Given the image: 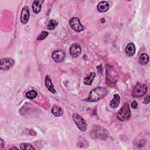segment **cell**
Listing matches in <instances>:
<instances>
[{
	"label": "cell",
	"instance_id": "8",
	"mask_svg": "<svg viewBox=\"0 0 150 150\" xmlns=\"http://www.w3.org/2000/svg\"><path fill=\"white\" fill-rule=\"evenodd\" d=\"M66 56L65 52L62 49H57L54 50L52 53V57L55 62H62Z\"/></svg>",
	"mask_w": 150,
	"mask_h": 150
},
{
	"label": "cell",
	"instance_id": "7",
	"mask_svg": "<svg viewBox=\"0 0 150 150\" xmlns=\"http://www.w3.org/2000/svg\"><path fill=\"white\" fill-rule=\"evenodd\" d=\"M15 64V60L10 57L4 58L1 60L0 69L1 70H8Z\"/></svg>",
	"mask_w": 150,
	"mask_h": 150
},
{
	"label": "cell",
	"instance_id": "26",
	"mask_svg": "<svg viewBox=\"0 0 150 150\" xmlns=\"http://www.w3.org/2000/svg\"><path fill=\"white\" fill-rule=\"evenodd\" d=\"M11 149H18V148H16V147H12V148H11Z\"/></svg>",
	"mask_w": 150,
	"mask_h": 150
},
{
	"label": "cell",
	"instance_id": "6",
	"mask_svg": "<svg viewBox=\"0 0 150 150\" xmlns=\"http://www.w3.org/2000/svg\"><path fill=\"white\" fill-rule=\"evenodd\" d=\"M69 24L71 29L76 32H81L84 29V28L81 25L80 19L77 17L72 18L69 21Z\"/></svg>",
	"mask_w": 150,
	"mask_h": 150
},
{
	"label": "cell",
	"instance_id": "18",
	"mask_svg": "<svg viewBox=\"0 0 150 150\" xmlns=\"http://www.w3.org/2000/svg\"><path fill=\"white\" fill-rule=\"evenodd\" d=\"M96 76V73L94 72L90 73L87 77L84 79V83L86 85H91Z\"/></svg>",
	"mask_w": 150,
	"mask_h": 150
},
{
	"label": "cell",
	"instance_id": "23",
	"mask_svg": "<svg viewBox=\"0 0 150 150\" xmlns=\"http://www.w3.org/2000/svg\"><path fill=\"white\" fill-rule=\"evenodd\" d=\"M138 107V103L136 101H133L132 103H131V107L133 109H136Z\"/></svg>",
	"mask_w": 150,
	"mask_h": 150
},
{
	"label": "cell",
	"instance_id": "24",
	"mask_svg": "<svg viewBox=\"0 0 150 150\" xmlns=\"http://www.w3.org/2000/svg\"><path fill=\"white\" fill-rule=\"evenodd\" d=\"M149 103V96H147L146 97V98L144 99V104H148Z\"/></svg>",
	"mask_w": 150,
	"mask_h": 150
},
{
	"label": "cell",
	"instance_id": "11",
	"mask_svg": "<svg viewBox=\"0 0 150 150\" xmlns=\"http://www.w3.org/2000/svg\"><path fill=\"white\" fill-rule=\"evenodd\" d=\"M135 50H136V48H135V45L133 43H128L125 49V53L128 57L133 56L135 53Z\"/></svg>",
	"mask_w": 150,
	"mask_h": 150
},
{
	"label": "cell",
	"instance_id": "1",
	"mask_svg": "<svg viewBox=\"0 0 150 150\" xmlns=\"http://www.w3.org/2000/svg\"><path fill=\"white\" fill-rule=\"evenodd\" d=\"M107 93L105 87H98L93 89L89 93L87 101L90 102H97L104 97Z\"/></svg>",
	"mask_w": 150,
	"mask_h": 150
},
{
	"label": "cell",
	"instance_id": "19",
	"mask_svg": "<svg viewBox=\"0 0 150 150\" xmlns=\"http://www.w3.org/2000/svg\"><path fill=\"white\" fill-rule=\"evenodd\" d=\"M38 96V93L35 90H32L26 93V97L29 99H33Z\"/></svg>",
	"mask_w": 150,
	"mask_h": 150
},
{
	"label": "cell",
	"instance_id": "17",
	"mask_svg": "<svg viewBox=\"0 0 150 150\" xmlns=\"http://www.w3.org/2000/svg\"><path fill=\"white\" fill-rule=\"evenodd\" d=\"M148 61H149V56L146 53H142L138 59V62L139 64L142 66L148 63Z\"/></svg>",
	"mask_w": 150,
	"mask_h": 150
},
{
	"label": "cell",
	"instance_id": "16",
	"mask_svg": "<svg viewBox=\"0 0 150 150\" xmlns=\"http://www.w3.org/2000/svg\"><path fill=\"white\" fill-rule=\"evenodd\" d=\"M51 111H52V113L56 117L61 116L63 113V110L61 108V107L56 105H54L52 107Z\"/></svg>",
	"mask_w": 150,
	"mask_h": 150
},
{
	"label": "cell",
	"instance_id": "21",
	"mask_svg": "<svg viewBox=\"0 0 150 150\" xmlns=\"http://www.w3.org/2000/svg\"><path fill=\"white\" fill-rule=\"evenodd\" d=\"M20 149H35L34 147L30 144L28 143H22L20 145Z\"/></svg>",
	"mask_w": 150,
	"mask_h": 150
},
{
	"label": "cell",
	"instance_id": "4",
	"mask_svg": "<svg viewBox=\"0 0 150 150\" xmlns=\"http://www.w3.org/2000/svg\"><path fill=\"white\" fill-rule=\"evenodd\" d=\"M73 119L78 128L82 132H85L87 130V123L82 117L76 113H74L73 115Z\"/></svg>",
	"mask_w": 150,
	"mask_h": 150
},
{
	"label": "cell",
	"instance_id": "2",
	"mask_svg": "<svg viewBox=\"0 0 150 150\" xmlns=\"http://www.w3.org/2000/svg\"><path fill=\"white\" fill-rule=\"evenodd\" d=\"M131 115V112L129 105L128 104H125L118 111L117 117L120 121H125L130 118Z\"/></svg>",
	"mask_w": 150,
	"mask_h": 150
},
{
	"label": "cell",
	"instance_id": "25",
	"mask_svg": "<svg viewBox=\"0 0 150 150\" xmlns=\"http://www.w3.org/2000/svg\"><path fill=\"white\" fill-rule=\"evenodd\" d=\"M0 145H1V147H3L4 145H5V142L2 140V138L0 139Z\"/></svg>",
	"mask_w": 150,
	"mask_h": 150
},
{
	"label": "cell",
	"instance_id": "14",
	"mask_svg": "<svg viewBox=\"0 0 150 150\" xmlns=\"http://www.w3.org/2000/svg\"><path fill=\"white\" fill-rule=\"evenodd\" d=\"M45 85L49 91H50L52 93H56V91H55V89L54 88L51 79L48 75H47L45 77Z\"/></svg>",
	"mask_w": 150,
	"mask_h": 150
},
{
	"label": "cell",
	"instance_id": "15",
	"mask_svg": "<svg viewBox=\"0 0 150 150\" xmlns=\"http://www.w3.org/2000/svg\"><path fill=\"white\" fill-rule=\"evenodd\" d=\"M43 1H34L33 2V5H32V9L33 11L35 13H38L40 12L42 8V3H43Z\"/></svg>",
	"mask_w": 150,
	"mask_h": 150
},
{
	"label": "cell",
	"instance_id": "5",
	"mask_svg": "<svg viewBox=\"0 0 150 150\" xmlns=\"http://www.w3.org/2000/svg\"><path fill=\"white\" fill-rule=\"evenodd\" d=\"M106 82L109 85H113L117 81V74L112 67L106 66Z\"/></svg>",
	"mask_w": 150,
	"mask_h": 150
},
{
	"label": "cell",
	"instance_id": "9",
	"mask_svg": "<svg viewBox=\"0 0 150 150\" xmlns=\"http://www.w3.org/2000/svg\"><path fill=\"white\" fill-rule=\"evenodd\" d=\"M70 54L72 57L76 58L79 57L81 52V47L77 43L72 44L69 49Z\"/></svg>",
	"mask_w": 150,
	"mask_h": 150
},
{
	"label": "cell",
	"instance_id": "3",
	"mask_svg": "<svg viewBox=\"0 0 150 150\" xmlns=\"http://www.w3.org/2000/svg\"><path fill=\"white\" fill-rule=\"evenodd\" d=\"M147 86L145 84H137L132 91V96L135 98L142 97L147 91Z\"/></svg>",
	"mask_w": 150,
	"mask_h": 150
},
{
	"label": "cell",
	"instance_id": "13",
	"mask_svg": "<svg viewBox=\"0 0 150 150\" xmlns=\"http://www.w3.org/2000/svg\"><path fill=\"white\" fill-rule=\"evenodd\" d=\"M97 8L100 12H104L108 9L109 4L107 1H101L98 4Z\"/></svg>",
	"mask_w": 150,
	"mask_h": 150
},
{
	"label": "cell",
	"instance_id": "20",
	"mask_svg": "<svg viewBox=\"0 0 150 150\" xmlns=\"http://www.w3.org/2000/svg\"><path fill=\"white\" fill-rule=\"evenodd\" d=\"M57 25V23L55 20L53 19H51L49 21V22H48V25H47V29L49 30H54L56 26Z\"/></svg>",
	"mask_w": 150,
	"mask_h": 150
},
{
	"label": "cell",
	"instance_id": "22",
	"mask_svg": "<svg viewBox=\"0 0 150 150\" xmlns=\"http://www.w3.org/2000/svg\"><path fill=\"white\" fill-rule=\"evenodd\" d=\"M49 35V33L46 31H42L40 35L38 36V40H43L45 39Z\"/></svg>",
	"mask_w": 150,
	"mask_h": 150
},
{
	"label": "cell",
	"instance_id": "10",
	"mask_svg": "<svg viewBox=\"0 0 150 150\" xmlns=\"http://www.w3.org/2000/svg\"><path fill=\"white\" fill-rule=\"evenodd\" d=\"M29 16H30V11L29 9L28 6H25L21 11V18L20 20L22 23L23 24H26L29 19Z\"/></svg>",
	"mask_w": 150,
	"mask_h": 150
},
{
	"label": "cell",
	"instance_id": "12",
	"mask_svg": "<svg viewBox=\"0 0 150 150\" xmlns=\"http://www.w3.org/2000/svg\"><path fill=\"white\" fill-rule=\"evenodd\" d=\"M120 103V97L118 94H115L114 95L113 98L111 100L110 103V106L111 108H116L118 107Z\"/></svg>",
	"mask_w": 150,
	"mask_h": 150
}]
</instances>
